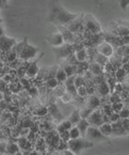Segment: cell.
<instances>
[{"label": "cell", "mask_w": 129, "mask_h": 155, "mask_svg": "<svg viewBox=\"0 0 129 155\" xmlns=\"http://www.w3.org/2000/svg\"><path fill=\"white\" fill-rule=\"evenodd\" d=\"M80 14L81 13H72L67 11L58 0H53L50 3L47 21L56 26H67L73 21H75Z\"/></svg>", "instance_id": "6da1fadb"}, {"label": "cell", "mask_w": 129, "mask_h": 155, "mask_svg": "<svg viewBox=\"0 0 129 155\" xmlns=\"http://www.w3.org/2000/svg\"><path fill=\"white\" fill-rule=\"evenodd\" d=\"M14 49L16 50L18 58H19V59L26 60V61H28V60H30V59H33L40 51V49L37 47H35V46L28 43L27 38H25L21 43L16 44Z\"/></svg>", "instance_id": "7a4b0ae2"}, {"label": "cell", "mask_w": 129, "mask_h": 155, "mask_svg": "<svg viewBox=\"0 0 129 155\" xmlns=\"http://www.w3.org/2000/svg\"><path fill=\"white\" fill-rule=\"evenodd\" d=\"M93 142L88 140L86 138L82 137V138H76V139H69L67 141V147L68 150L72 151L74 154H79L81 151H83L84 149H89L93 147Z\"/></svg>", "instance_id": "3957f363"}, {"label": "cell", "mask_w": 129, "mask_h": 155, "mask_svg": "<svg viewBox=\"0 0 129 155\" xmlns=\"http://www.w3.org/2000/svg\"><path fill=\"white\" fill-rule=\"evenodd\" d=\"M85 138L92 142L97 141V142H109L110 143L109 138L100 132L99 127H97V126H93V125L89 126V128L86 130L85 133Z\"/></svg>", "instance_id": "277c9868"}, {"label": "cell", "mask_w": 129, "mask_h": 155, "mask_svg": "<svg viewBox=\"0 0 129 155\" xmlns=\"http://www.w3.org/2000/svg\"><path fill=\"white\" fill-rule=\"evenodd\" d=\"M54 55L57 59H66L69 55L76 51V48L74 43H64L58 47H53Z\"/></svg>", "instance_id": "5b68a950"}, {"label": "cell", "mask_w": 129, "mask_h": 155, "mask_svg": "<svg viewBox=\"0 0 129 155\" xmlns=\"http://www.w3.org/2000/svg\"><path fill=\"white\" fill-rule=\"evenodd\" d=\"M83 26L92 34H97L102 32V26L94 18L92 14H85L83 17Z\"/></svg>", "instance_id": "8992f818"}, {"label": "cell", "mask_w": 129, "mask_h": 155, "mask_svg": "<svg viewBox=\"0 0 129 155\" xmlns=\"http://www.w3.org/2000/svg\"><path fill=\"white\" fill-rule=\"evenodd\" d=\"M86 119H88L90 125L97 126V127H99L104 122H109V117L107 114H105L99 108L94 110Z\"/></svg>", "instance_id": "52a82bcc"}, {"label": "cell", "mask_w": 129, "mask_h": 155, "mask_svg": "<svg viewBox=\"0 0 129 155\" xmlns=\"http://www.w3.org/2000/svg\"><path fill=\"white\" fill-rule=\"evenodd\" d=\"M16 44L17 43L14 38H10L5 34L0 38V53H8L15 47Z\"/></svg>", "instance_id": "ba28073f"}, {"label": "cell", "mask_w": 129, "mask_h": 155, "mask_svg": "<svg viewBox=\"0 0 129 155\" xmlns=\"http://www.w3.org/2000/svg\"><path fill=\"white\" fill-rule=\"evenodd\" d=\"M58 68H59V66L58 65H52V66H49V68H40L37 76L41 77L42 80L46 81V80L49 79V78L54 77V75H56V73H57Z\"/></svg>", "instance_id": "9c48e42d"}, {"label": "cell", "mask_w": 129, "mask_h": 155, "mask_svg": "<svg viewBox=\"0 0 129 155\" xmlns=\"http://www.w3.org/2000/svg\"><path fill=\"white\" fill-rule=\"evenodd\" d=\"M83 17H84L83 14H80L75 21H73L72 23L68 24V25L66 26V28H67L70 32H73V33H77V32L83 30V27H84L83 26Z\"/></svg>", "instance_id": "30bf717a"}, {"label": "cell", "mask_w": 129, "mask_h": 155, "mask_svg": "<svg viewBox=\"0 0 129 155\" xmlns=\"http://www.w3.org/2000/svg\"><path fill=\"white\" fill-rule=\"evenodd\" d=\"M45 41L47 42L48 44H50L51 46H53V47H58V46L64 44L63 35H62L60 31L54 32V33H52V34H50V35H48V37H46Z\"/></svg>", "instance_id": "8fae6325"}, {"label": "cell", "mask_w": 129, "mask_h": 155, "mask_svg": "<svg viewBox=\"0 0 129 155\" xmlns=\"http://www.w3.org/2000/svg\"><path fill=\"white\" fill-rule=\"evenodd\" d=\"M97 50H98V53H100L102 55L110 58L114 54V51H115V48H114L111 44L109 43V42L104 41L98 45Z\"/></svg>", "instance_id": "7c38bea8"}, {"label": "cell", "mask_w": 129, "mask_h": 155, "mask_svg": "<svg viewBox=\"0 0 129 155\" xmlns=\"http://www.w3.org/2000/svg\"><path fill=\"white\" fill-rule=\"evenodd\" d=\"M59 31L61 32V34L63 35L64 43H75L76 40L74 37V33L70 32L69 30L66 28V26H57Z\"/></svg>", "instance_id": "4fadbf2b"}, {"label": "cell", "mask_w": 129, "mask_h": 155, "mask_svg": "<svg viewBox=\"0 0 129 155\" xmlns=\"http://www.w3.org/2000/svg\"><path fill=\"white\" fill-rule=\"evenodd\" d=\"M105 39H104V34L102 33H97V34H92L91 35V39L90 41L88 42L89 44V47L90 48H95V47H98L102 42H104Z\"/></svg>", "instance_id": "5bb4252c"}, {"label": "cell", "mask_w": 129, "mask_h": 155, "mask_svg": "<svg viewBox=\"0 0 129 155\" xmlns=\"http://www.w3.org/2000/svg\"><path fill=\"white\" fill-rule=\"evenodd\" d=\"M112 136H125L127 135V132L123 125L121 124L120 120L116 122H112Z\"/></svg>", "instance_id": "9a60e30c"}, {"label": "cell", "mask_w": 129, "mask_h": 155, "mask_svg": "<svg viewBox=\"0 0 129 155\" xmlns=\"http://www.w3.org/2000/svg\"><path fill=\"white\" fill-rule=\"evenodd\" d=\"M96 90H97V93L100 94L102 96H107L111 93V91H110V87H109L107 80H104V81H102V82H99V84H96Z\"/></svg>", "instance_id": "2e32d148"}, {"label": "cell", "mask_w": 129, "mask_h": 155, "mask_svg": "<svg viewBox=\"0 0 129 155\" xmlns=\"http://www.w3.org/2000/svg\"><path fill=\"white\" fill-rule=\"evenodd\" d=\"M85 105L89 106L91 109L95 110V109H97V108L100 107V105H102V102H100L99 97H98L97 95H95V94H92V95L89 96L88 102H86Z\"/></svg>", "instance_id": "e0dca14e"}, {"label": "cell", "mask_w": 129, "mask_h": 155, "mask_svg": "<svg viewBox=\"0 0 129 155\" xmlns=\"http://www.w3.org/2000/svg\"><path fill=\"white\" fill-rule=\"evenodd\" d=\"M40 68L36 64V61L32 62V63H29L27 70H26V77L27 78H33L35 77L37 74H39Z\"/></svg>", "instance_id": "ac0fdd59"}, {"label": "cell", "mask_w": 129, "mask_h": 155, "mask_svg": "<svg viewBox=\"0 0 129 155\" xmlns=\"http://www.w3.org/2000/svg\"><path fill=\"white\" fill-rule=\"evenodd\" d=\"M48 111L50 112V114H51L52 118H53L54 120H57V122H61L62 120H63V116L60 114L59 109H58V106L56 105L54 103H51V104H50L49 108H48Z\"/></svg>", "instance_id": "d6986e66"}, {"label": "cell", "mask_w": 129, "mask_h": 155, "mask_svg": "<svg viewBox=\"0 0 129 155\" xmlns=\"http://www.w3.org/2000/svg\"><path fill=\"white\" fill-rule=\"evenodd\" d=\"M102 70H104V66L98 64L97 62H91V63H89L88 71L90 72L92 75H94V76L100 75V74H102Z\"/></svg>", "instance_id": "ffe728a7"}, {"label": "cell", "mask_w": 129, "mask_h": 155, "mask_svg": "<svg viewBox=\"0 0 129 155\" xmlns=\"http://www.w3.org/2000/svg\"><path fill=\"white\" fill-rule=\"evenodd\" d=\"M76 126H77V127L79 128L80 133H81V136L85 138V133H86V130H88L89 126H90V123H89L88 119H85V118H81V119H80V120H79V122H78L77 124H76Z\"/></svg>", "instance_id": "44dd1931"}, {"label": "cell", "mask_w": 129, "mask_h": 155, "mask_svg": "<svg viewBox=\"0 0 129 155\" xmlns=\"http://www.w3.org/2000/svg\"><path fill=\"white\" fill-rule=\"evenodd\" d=\"M99 130L107 137L112 136V124L111 122H104L99 126Z\"/></svg>", "instance_id": "7402d4cb"}, {"label": "cell", "mask_w": 129, "mask_h": 155, "mask_svg": "<svg viewBox=\"0 0 129 155\" xmlns=\"http://www.w3.org/2000/svg\"><path fill=\"white\" fill-rule=\"evenodd\" d=\"M75 55H76V58H77V60L80 62V63H82V62H85L86 60H88V50L85 49V48H80V49L76 50L75 51Z\"/></svg>", "instance_id": "603a6c76"}, {"label": "cell", "mask_w": 129, "mask_h": 155, "mask_svg": "<svg viewBox=\"0 0 129 155\" xmlns=\"http://www.w3.org/2000/svg\"><path fill=\"white\" fill-rule=\"evenodd\" d=\"M114 34H116L118 37H126L129 34V28L124 25H118L116 24V27L114 29Z\"/></svg>", "instance_id": "cb8c5ba5"}, {"label": "cell", "mask_w": 129, "mask_h": 155, "mask_svg": "<svg viewBox=\"0 0 129 155\" xmlns=\"http://www.w3.org/2000/svg\"><path fill=\"white\" fill-rule=\"evenodd\" d=\"M64 71H65L66 75L68 76H73V75H77L78 74V66L74 65V64H69L66 62V65L64 64Z\"/></svg>", "instance_id": "d4e9b609"}, {"label": "cell", "mask_w": 129, "mask_h": 155, "mask_svg": "<svg viewBox=\"0 0 129 155\" xmlns=\"http://www.w3.org/2000/svg\"><path fill=\"white\" fill-rule=\"evenodd\" d=\"M73 124L69 120H62L59 123V125L57 126V132H62V130H69L73 127Z\"/></svg>", "instance_id": "484cf974"}, {"label": "cell", "mask_w": 129, "mask_h": 155, "mask_svg": "<svg viewBox=\"0 0 129 155\" xmlns=\"http://www.w3.org/2000/svg\"><path fill=\"white\" fill-rule=\"evenodd\" d=\"M54 77L57 78V80L60 82V84H64L65 80H66V78H67V75H66V73H65V71H64L63 68H59L57 70V73H56Z\"/></svg>", "instance_id": "4316f807"}, {"label": "cell", "mask_w": 129, "mask_h": 155, "mask_svg": "<svg viewBox=\"0 0 129 155\" xmlns=\"http://www.w3.org/2000/svg\"><path fill=\"white\" fill-rule=\"evenodd\" d=\"M5 153H8V154H16V153H19V146H18V143H14V142L8 143L7 148H5Z\"/></svg>", "instance_id": "83f0119b"}, {"label": "cell", "mask_w": 129, "mask_h": 155, "mask_svg": "<svg viewBox=\"0 0 129 155\" xmlns=\"http://www.w3.org/2000/svg\"><path fill=\"white\" fill-rule=\"evenodd\" d=\"M80 119H81V114H80V111L78 109L74 110V111L70 114V116L68 117V120L72 122L73 125H76V124L79 122Z\"/></svg>", "instance_id": "f1b7e54d"}, {"label": "cell", "mask_w": 129, "mask_h": 155, "mask_svg": "<svg viewBox=\"0 0 129 155\" xmlns=\"http://www.w3.org/2000/svg\"><path fill=\"white\" fill-rule=\"evenodd\" d=\"M59 84H60V82L58 81L56 77H51V78H49V79H47L45 81V87L47 88V89L53 90L54 88H57Z\"/></svg>", "instance_id": "f546056e"}, {"label": "cell", "mask_w": 129, "mask_h": 155, "mask_svg": "<svg viewBox=\"0 0 129 155\" xmlns=\"http://www.w3.org/2000/svg\"><path fill=\"white\" fill-rule=\"evenodd\" d=\"M108 61H109V58L108 57H106V56L102 55V54L98 53V51H97V54H96L95 58H94V62H97V63L100 64L102 66H105Z\"/></svg>", "instance_id": "4dcf8cb0"}, {"label": "cell", "mask_w": 129, "mask_h": 155, "mask_svg": "<svg viewBox=\"0 0 129 155\" xmlns=\"http://www.w3.org/2000/svg\"><path fill=\"white\" fill-rule=\"evenodd\" d=\"M68 133H69V139H76V138H79V137L81 136V133H80L79 128L76 125L73 126V127L68 130Z\"/></svg>", "instance_id": "1f68e13d"}, {"label": "cell", "mask_w": 129, "mask_h": 155, "mask_svg": "<svg viewBox=\"0 0 129 155\" xmlns=\"http://www.w3.org/2000/svg\"><path fill=\"white\" fill-rule=\"evenodd\" d=\"M77 94L79 96H81V97H86V96L89 95V92H88V89H86V87L84 86V84H82V86H80L79 88H77Z\"/></svg>", "instance_id": "d6a6232c"}, {"label": "cell", "mask_w": 129, "mask_h": 155, "mask_svg": "<svg viewBox=\"0 0 129 155\" xmlns=\"http://www.w3.org/2000/svg\"><path fill=\"white\" fill-rule=\"evenodd\" d=\"M102 111L104 112L105 114H107V116H110V114L114 111L113 108H112L111 103H110V104H105V105L102 106Z\"/></svg>", "instance_id": "836d02e7"}, {"label": "cell", "mask_w": 129, "mask_h": 155, "mask_svg": "<svg viewBox=\"0 0 129 155\" xmlns=\"http://www.w3.org/2000/svg\"><path fill=\"white\" fill-rule=\"evenodd\" d=\"M109 101H110V103H116V102H122V97H121L120 93H118V92H112L111 95H110V97H109Z\"/></svg>", "instance_id": "e575fe53"}, {"label": "cell", "mask_w": 129, "mask_h": 155, "mask_svg": "<svg viewBox=\"0 0 129 155\" xmlns=\"http://www.w3.org/2000/svg\"><path fill=\"white\" fill-rule=\"evenodd\" d=\"M118 114H120L121 119H129V108L126 107V106H124L123 109L118 112Z\"/></svg>", "instance_id": "d590c367"}, {"label": "cell", "mask_w": 129, "mask_h": 155, "mask_svg": "<svg viewBox=\"0 0 129 155\" xmlns=\"http://www.w3.org/2000/svg\"><path fill=\"white\" fill-rule=\"evenodd\" d=\"M8 55H7V58H8V60L9 61H14V60L16 59V58L18 57V55H17V53H16V50L14 49H11L10 51H8Z\"/></svg>", "instance_id": "8d00e7d4"}, {"label": "cell", "mask_w": 129, "mask_h": 155, "mask_svg": "<svg viewBox=\"0 0 129 155\" xmlns=\"http://www.w3.org/2000/svg\"><path fill=\"white\" fill-rule=\"evenodd\" d=\"M61 100L63 101L64 103H70L73 100H74V97H73V95L69 93V92L65 91L64 92V94L61 96Z\"/></svg>", "instance_id": "74e56055"}, {"label": "cell", "mask_w": 129, "mask_h": 155, "mask_svg": "<svg viewBox=\"0 0 129 155\" xmlns=\"http://www.w3.org/2000/svg\"><path fill=\"white\" fill-rule=\"evenodd\" d=\"M112 108H113V110L115 112H120L121 110L123 109V107H124V104H123L122 102H116V103H112Z\"/></svg>", "instance_id": "f35d334b"}, {"label": "cell", "mask_w": 129, "mask_h": 155, "mask_svg": "<svg viewBox=\"0 0 129 155\" xmlns=\"http://www.w3.org/2000/svg\"><path fill=\"white\" fill-rule=\"evenodd\" d=\"M74 84H75V87L76 88H79L80 86H82V84H84V79L82 76H77L76 75L75 77V82H74Z\"/></svg>", "instance_id": "ab89813d"}, {"label": "cell", "mask_w": 129, "mask_h": 155, "mask_svg": "<svg viewBox=\"0 0 129 155\" xmlns=\"http://www.w3.org/2000/svg\"><path fill=\"white\" fill-rule=\"evenodd\" d=\"M109 117V122H116V121H118L120 120V114H118V112H115V111H113L112 112L110 116H108Z\"/></svg>", "instance_id": "60d3db41"}, {"label": "cell", "mask_w": 129, "mask_h": 155, "mask_svg": "<svg viewBox=\"0 0 129 155\" xmlns=\"http://www.w3.org/2000/svg\"><path fill=\"white\" fill-rule=\"evenodd\" d=\"M47 112H48V108L47 107H41V108H39V109L35 110V114H37V116H41V117L46 116V114H47Z\"/></svg>", "instance_id": "b9f144b4"}, {"label": "cell", "mask_w": 129, "mask_h": 155, "mask_svg": "<svg viewBox=\"0 0 129 155\" xmlns=\"http://www.w3.org/2000/svg\"><path fill=\"white\" fill-rule=\"evenodd\" d=\"M120 122L123 125V127L125 128V130L127 132V134H128V132H129V119H120Z\"/></svg>", "instance_id": "7bdbcfd3"}, {"label": "cell", "mask_w": 129, "mask_h": 155, "mask_svg": "<svg viewBox=\"0 0 129 155\" xmlns=\"http://www.w3.org/2000/svg\"><path fill=\"white\" fill-rule=\"evenodd\" d=\"M121 84H123V87H126L127 89L129 90V72L128 73H126V75H125V77H124V79L122 80V82Z\"/></svg>", "instance_id": "ee69618b"}, {"label": "cell", "mask_w": 129, "mask_h": 155, "mask_svg": "<svg viewBox=\"0 0 129 155\" xmlns=\"http://www.w3.org/2000/svg\"><path fill=\"white\" fill-rule=\"evenodd\" d=\"M120 5L122 8V10H126L127 7L129 5V0H120Z\"/></svg>", "instance_id": "f6af8a7d"}, {"label": "cell", "mask_w": 129, "mask_h": 155, "mask_svg": "<svg viewBox=\"0 0 129 155\" xmlns=\"http://www.w3.org/2000/svg\"><path fill=\"white\" fill-rule=\"evenodd\" d=\"M7 8H9L8 0H0V9H7Z\"/></svg>", "instance_id": "bcb514c9"}, {"label": "cell", "mask_w": 129, "mask_h": 155, "mask_svg": "<svg viewBox=\"0 0 129 155\" xmlns=\"http://www.w3.org/2000/svg\"><path fill=\"white\" fill-rule=\"evenodd\" d=\"M5 148H7V144L0 143V153H5Z\"/></svg>", "instance_id": "7dc6e473"}, {"label": "cell", "mask_w": 129, "mask_h": 155, "mask_svg": "<svg viewBox=\"0 0 129 155\" xmlns=\"http://www.w3.org/2000/svg\"><path fill=\"white\" fill-rule=\"evenodd\" d=\"M124 38V42H125V45H129V34L126 35V37H123Z\"/></svg>", "instance_id": "c3c4849f"}, {"label": "cell", "mask_w": 129, "mask_h": 155, "mask_svg": "<svg viewBox=\"0 0 129 155\" xmlns=\"http://www.w3.org/2000/svg\"><path fill=\"white\" fill-rule=\"evenodd\" d=\"M2 35H5V29H3L2 26L0 25V38L2 37Z\"/></svg>", "instance_id": "681fc988"}, {"label": "cell", "mask_w": 129, "mask_h": 155, "mask_svg": "<svg viewBox=\"0 0 129 155\" xmlns=\"http://www.w3.org/2000/svg\"><path fill=\"white\" fill-rule=\"evenodd\" d=\"M2 98H3V95H2V93H1V92H0V101L2 100Z\"/></svg>", "instance_id": "f907efd6"}, {"label": "cell", "mask_w": 129, "mask_h": 155, "mask_svg": "<svg viewBox=\"0 0 129 155\" xmlns=\"http://www.w3.org/2000/svg\"><path fill=\"white\" fill-rule=\"evenodd\" d=\"M2 23H3V19L1 18V17H0V25H1V24H2Z\"/></svg>", "instance_id": "816d5d0a"}, {"label": "cell", "mask_w": 129, "mask_h": 155, "mask_svg": "<svg viewBox=\"0 0 129 155\" xmlns=\"http://www.w3.org/2000/svg\"><path fill=\"white\" fill-rule=\"evenodd\" d=\"M127 107H128V108H129V104H128V106H127Z\"/></svg>", "instance_id": "f5cc1de1"}, {"label": "cell", "mask_w": 129, "mask_h": 155, "mask_svg": "<svg viewBox=\"0 0 129 155\" xmlns=\"http://www.w3.org/2000/svg\"><path fill=\"white\" fill-rule=\"evenodd\" d=\"M128 135H129V132H128Z\"/></svg>", "instance_id": "db71d44e"}]
</instances>
